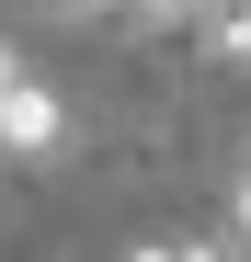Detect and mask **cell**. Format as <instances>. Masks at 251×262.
<instances>
[{
  "instance_id": "obj_3",
  "label": "cell",
  "mask_w": 251,
  "mask_h": 262,
  "mask_svg": "<svg viewBox=\"0 0 251 262\" xmlns=\"http://www.w3.org/2000/svg\"><path fill=\"white\" fill-rule=\"evenodd\" d=\"M126 262H240V239H183V228H160V239H126Z\"/></svg>"
},
{
  "instance_id": "obj_1",
  "label": "cell",
  "mask_w": 251,
  "mask_h": 262,
  "mask_svg": "<svg viewBox=\"0 0 251 262\" xmlns=\"http://www.w3.org/2000/svg\"><path fill=\"white\" fill-rule=\"evenodd\" d=\"M57 148H69V103L23 69L12 92H0V160H57Z\"/></svg>"
},
{
  "instance_id": "obj_2",
  "label": "cell",
  "mask_w": 251,
  "mask_h": 262,
  "mask_svg": "<svg viewBox=\"0 0 251 262\" xmlns=\"http://www.w3.org/2000/svg\"><path fill=\"white\" fill-rule=\"evenodd\" d=\"M194 46L217 69H251V0H205V12H194Z\"/></svg>"
},
{
  "instance_id": "obj_4",
  "label": "cell",
  "mask_w": 251,
  "mask_h": 262,
  "mask_svg": "<svg viewBox=\"0 0 251 262\" xmlns=\"http://www.w3.org/2000/svg\"><path fill=\"white\" fill-rule=\"evenodd\" d=\"M228 239H240V262H251V171H240V205H228Z\"/></svg>"
},
{
  "instance_id": "obj_5",
  "label": "cell",
  "mask_w": 251,
  "mask_h": 262,
  "mask_svg": "<svg viewBox=\"0 0 251 262\" xmlns=\"http://www.w3.org/2000/svg\"><path fill=\"white\" fill-rule=\"evenodd\" d=\"M46 12H114V0H46Z\"/></svg>"
}]
</instances>
